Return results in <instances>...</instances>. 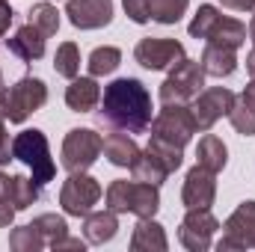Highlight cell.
I'll return each instance as SVG.
<instances>
[{
	"mask_svg": "<svg viewBox=\"0 0 255 252\" xmlns=\"http://www.w3.org/2000/svg\"><path fill=\"white\" fill-rule=\"evenodd\" d=\"M12 21H15V12H12V6L3 0L0 3V39L9 33V27H12Z\"/></svg>",
	"mask_w": 255,
	"mask_h": 252,
	"instance_id": "d590c367",
	"label": "cell"
},
{
	"mask_svg": "<svg viewBox=\"0 0 255 252\" xmlns=\"http://www.w3.org/2000/svg\"><path fill=\"white\" fill-rule=\"evenodd\" d=\"M15 214H18V211H15L6 199H0V229H9L12 220H15Z\"/></svg>",
	"mask_w": 255,
	"mask_h": 252,
	"instance_id": "74e56055",
	"label": "cell"
},
{
	"mask_svg": "<svg viewBox=\"0 0 255 252\" xmlns=\"http://www.w3.org/2000/svg\"><path fill=\"white\" fill-rule=\"evenodd\" d=\"M217 232H220V220L211 214V208H187V217L181 220L178 229V241L190 252H208Z\"/></svg>",
	"mask_w": 255,
	"mask_h": 252,
	"instance_id": "8fae6325",
	"label": "cell"
},
{
	"mask_svg": "<svg viewBox=\"0 0 255 252\" xmlns=\"http://www.w3.org/2000/svg\"><path fill=\"white\" fill-rule=\"evenodd\" d=\"M255 250V202L247 199L241 202L229 220L223 223V238L217 244L220 252H232V250Z\"/></svg>",
	"mask_w": 255,
	"mask_h": 252,
	"instance_id": "9c48e42d",
	"label": "cell"
},
{
	"mask_svg": "<svg viewBox=\"0 0 255 252\" xmlns=\"http://www.w3.org/2000/svg\"><path fill=\"white\" fill-rule=\"evenodd\" d=\"M33 226L39 229V235L45 238L48 247H54L57 241H63L65 235H68V223H65L63 217H57V214H39L33 220Z\"/></svg>",
	"mask_w": 255,
	"mask_h": 252,
	"instance_id": "1f68e13d",
	"label": "cell"
},
{
	"mask_svg": "<svg viewBox=\"0 0 255 252\" xmlns=\"http://www.w3.org/2000/svg\"><path fill=\"white\" fill-rule=\"evenodd\" d=\"M217 199V172L205 169V166H193L184 178V190H181V202L184 208H211Z\"/></svg>",
	"mask_w": 255,
	"mask_h": 252,
	"instance_id": "5bb4252c",
	"label": "cell"
},
{
	"mask_svg": "<svg viewBox=\"0 0 255 252\" xmlns=\"http://www.w3.org/2000/svg\"><path fill=\"white\" fill-rule=\"evenodd\" d=\"M202 71L205 74H211V77H229V74H235V68H238V54H235V48H223V45H205V51H202Z\"/></svg>",
	"mask_w": 255,
	"mask_h": 252,
	"instance_id": "44dd1931",
	"label": "cell"
},
{
	"mask_svg": "<svg viewBox=\"0 0 255 252\" xmlns=\"http://www.w3.org/2000/svg\"><path fill=\"white\" fill-rule=\"evenodd\" d=\"M122 63V51L119 48H113V45H104V48H95L92 54H89V74L92 77H104V74H113L116 68Z\"/></svg>",
	"mask_w": 255,
	"mask_h": 252,
	"instance_id": "484cf974",
	"label": "cell"
},
{
	"mask_svg": "<svg viewBox=\"0 0 255 252\" xmlns=\"http://www.w3.org/2000/svg\"><path fill=\"white\" fill-rule=\"evenodd\" d=\"M190 0H148V15L157 24H178Z\"/></svg>",
	"mask_w": 255,
	"mask_h": 252,
	"instance_id": "f546056e",
	"label": "cell"
},
{
	"mask_svg": "<svg viewBox=\"0 0 255 252\" xmlns=\"http://www.w3.org/2000/svg\"><path fill=\"white\" fill-rule=\"evenodd\" d=\"M184 57V45L175 42V39H139L136 48H133V60L148 68V71H163V68H172Z\"/></svg>",
	"mask_w": 255,
	"mask_h": 252,
	"instance_id": "7c38bea8",
	"label": "cell"
},
{
	"mask_svg": "<svg viewBox=\"0 0 255 252\" xmlns=\"http://www.w3.org/2000/svg\"><path fill=\"white\" fill-rule=\"evenodd\" d=\"M0 3H3V0H0Z\"/></svg>",
	"mask_w": 255,
	"mask_h": 252,
	"instance_id": "7bdbcfd3",
	"label": "cell"
},
{
	"mask_svg": "<svg viewBox=\"0 0 255 252\" xmlns=\"http://www.w3.org/2000/svg\"><path fill=\"white\" fill-rule=\"evenodd\" d=\"M45 101H48V86L39 77H21L15 86L0 89V113L12 125L27 122L30 113L45 107Z\"/></svg>",
	"mask_w": 255,
	"mask_h": 252,
	"instance_id": "277c9868",
	"label": "cell"
},
{
	"mask_svg": "<svg viewBox=\"0 0 255 252\" xmlns=\"http://www.w3.org/2000/svg\"><path fill=\"white\" fill-rule=\"evenodd\" d=\"M119 232V220H116V211H98V214H86L83 217V238L86 244H110Z\"/></svg>",
	"mask_w": 255,
	"mask_h": 252,
	"instance_id": "ac0fdd59",
	"label": "cell"
},
{
	"mask_svg": "<svg viewBox=\"0 0 255 252\" xmlns=\"http://www.w3.org/2000/svg\"><path fill=\"white\" fill-rule=\"evenodd\" d=\"M104 151V136L92 127H71L63 139V169L86 172Z\"/></svg>",
	"mask_w": 255,
	"mask_h": 252,
	"instance_id": "8992f818",
	"label": "cell"
},
{
	"mask_svg": "<svg viewBox=\"0 0 255 252\" xmlns=\"http://www.w3.org/2000/svg\"><path fill=\"white\" fill-rule=\"evenodd\" d=\"M247 71H250V74L255 77V48H253V54L247 57Z\"/></svg>",
	"mask_w": 255,
	"mask_h": 252,
	"instance_id": "ab89813d",
	"label": "cell"
},
{
	"mask_svg": "<svg viewBox=\"0 0 255 252\" xmlns=\"http://www.w3.org/2000/svg\"><path fill=\"white\" fill-rule=\"evenodd\" d=\"M27 21H30L33 27H39L45 36H57V30H60V12H57L54 3H45V0L30 6Z\"/></svg>",
	"mask_w": 255,
	"mask_h": 252,
	"instance_id": "4316f807",
	"label": "cell"
},
{
	"mask_svg": "<svg viewBox=\"0 0 255 252\" xmlns=\"http://www.w3.org/2000/svg\"><path fill=\"white\" fill-rule=\"evenodd\" d=\"M130 175L136 178V181H145V184H154V187H160L163 181H166V175H169V169L145 148V151H139V157L133 160V166H130Z\"/></svg>",
	"mask_w": 255,
	"mask_h": 252,
	"instance_id": "d4e9b609",
	"label": "cell"
},
{
	"mask_svg": "<svg viewBox=\"0 0 255 252\" xmlns=\"http://www.w3.org/2000/svg\"><path fill=\"white\" fill-rule=\"evenodd\" d=\"M101 199V184L98 178L86 175V172H68L60 190V205L68 217H86L92 214V208Z\"/></svg>",
	"mask_w": 255,
	"mask_h": 252,
	"instance_id": "ba28073f",
	"label": "cell"
},
{
	"mask_svg": "<svg viewBox=\"0 0 255 252\" xmlns=\"http://www.w3.org/2000/svg\"><path fill=\"white\" fill-rule=\"evenodd\" d=\"M95 119L98 125L113 127V130L142 133L151 125V95L136 77H119L104 86Z\"/></svg>",
	"mask_w": 255,
	"mask_h": 252,
	"instance_id": "6da1fadb",
	"label": "cell"
},
{
	"mask_svg": "<svg viewBox=\"0 0 255 252\" xmlns=\"http://www.w3.org/2000/svg\"><path fill=\"white\" fill-rule=\"evenodd\" d=\"M42 196V184L24 175H6V199L15 211H27L33 202H39Z\"/></svg>",
	"mask_w": 255,
	"mask_h": 252,
	"instance_id": "603a6c76",
	"label": "cell"
},
{
	"mask_svg": "<svg viewBox=\"0 0 255 252\" xmlns=\"http://www.w3.org/2000/svg\"><path fill=\"white\" fill-rule=\"evenodd\" d=\"M54 71L65 77V80H74L80 74V48L74 42H63L54 54Z\"/></svg>",
	"mask_w": 255,
	"mask_h": 252,
	"instance_id": "83f0119b",
	"label": "cell"
},
{
	"mask_svg": "<svg viewBox=\"0 0 255 252\" xmlns=\"http://www.w3.org/2000/svg\"><path fill=\"white\" fill-rule=\"evenodd\" d=\"M65 15L77 30H101L113 21V0H65Z\"/></svg>",
	"mask_w": 255,
	"mask_h": 252,
	"instance_id": "4fadbf2b",
	"label": "cell"
},
{
	"mask_svg": "<svg viewBox=\"0 0 255 252\" xmlns=\"http://www.w3.org/2000/svg\"><path fill=\"white\" fill-rule=\"evenodd\" d=\"M148 127H151V136H160V139L184 148L196 133V119L187 104H163Z\"/></svg>",
	"mask_w": 255,
	"mask_h": 252,
	"instance_id": "52a82bcc",
	"label": "cell"
},
{
	"mask_svg": "<svg viewBox=\"0 0 255 252\" xmlns=\"http://www.w3.org/2000/svg\"><path fill=\"white\" fill-rule=\"evenodd\" d=\"M139 145H136V139L125 133V130H113L110 136H104V157L113 163V166H133V160L139 157Z\"/></svg>",
	"mask_w": 255,
	"mask_h": 252,
	"instance_id": "ffe728a7",
	"label": "cell"
},
{
	"mask_svg": "<svg viewBox=\"0 0 255 252\" xmlns=\"http://www.w3.org/2000/svg\"><path fill=\"white\" fill-rule=\"evenodd\" d=\"M217 21H220V9L211 6V3H202V6L196 9V15H193L187 33H190L193 39H208V33H211V27H214Z\"/></svg>",
	"mask_w": 255,
	"mask_h": 252,
	"instance_id": "d6a6232c",
	"label": "cell"
},
{
	"mask_svg": "<svg viewBox=\"0 0 255 252\" xmlns=\"http://www.w3.org/2000/svg\"><path fill=\"white\" fill-rule=\"evenodd\" d=\"M250 39H253V45H255V15H253V21H250Z\"/></svg>",
	"mask_w": 255,
	"mask_h": 252,
	"instance_id": "60d3db41",
	"label": "cell"
},
{
	"mask_svg": "<svg viewBox=\"0 0 255 252\" xmlns=\"http://www.w3.org/2000/svg\"><path fill=\"white\" fill-rule=\"evenodd\" d=\"M45 39H48V36H45L39 27H33V24L27 21L24 27L15 30V36L6 42V48H9L18 60L33 63V60H42V57H45Z\"/></svg>",
	"mask_w": 255,
	"mask_h": 252,
	"instance_id": "9a60e30c",
	"label": "cell"
},
{
	"mask_svg": "<svg viewBox=\"0 0 255 252\" xmlns=\"http://www.w3.org/2000/svg\"><path fill=\"white\" fill-rule=\"evenodd\" d=\"M220 3L235 12H255V0H220Z\"/></svg>",
	"mask_w": 255,
	"mask_h": 252,
	"instance_id": "f35d334b",
	"label": "cell"
},
{
	"mask_svg": "<svg viewBox=\"0 0 255 252\" xmlns=\"http://www.w3.org/2000/svg\"><path fill=\"white\" fill-rule=\"evenodd\" d=\"M205 71H202V63L199 60H190V57H181L178 63L172 65L169 77L160 83V101L163 104H187L193 101L202 86H205Z\"/></svg>",
	"mask_w": 255,
	"mask_h": 252,
	"instance_id": "5b68a950",
	"label": "cell"
},
{
	"mask_svg": "<svg viewBox=\"0 0 255 252\" xmlns=\"http://www.w3.org/2000/svg\"><path fill=\"white\" fill-rule=\"evenodd\" d=\"M15 160L12 157V142H9V130H6V116L0 113V166Z\"/></svg>",
	"mask_w": 255,
	"mask_h": 252,
	"instance_id": "e575fe53",
	"label": "cell"
},
{
	"mask_svg": "<svg viewBox=\"0 0 255 252\" xmlns=\"http://www.w3.org/2000/svg\"><path fill=\"white\" fill-rule=\"evenodd\" d=\"M130 250L133 252H166L169 250V241H166L163 226L154 217L139 220L133 226V235H130Z\"/></svg>",
	"mask_w": 255,
	"mask_h": 252,
	"instance_id": "e0dca14e",
	"label": "cell"
},
{
	"mask_svg": "<svg viewBox=\"0 0 255 252\" xmlns=\"http://www.w3.org/2000/svg\"><path fill=\"white\" fill-rule=\"evenodd\" d=\"M229 122L238 133L244 136H255V77L244 86V92L238 95L232 113H229Z\"/></svg>",
	"mask_w": 255,
	"mask_h": 252,
	"instance_id": "d6986e66",
	"label": "cell"
},
{
	"mask_svg": "<svg viewBox=\"0 0 255 252\" xmlns=\"http://www.w3.org/2000/svg\"><path fill=\"white\" fill-rule=\"evenodd\" d=\"M205 42H211V45H223V48H241L244 42H247V27L238 21V18H226V15H220V21L211 27V33H208V39Z\"/></svg>",
	"mask_w": 255,
	"mask_h": 252,
	"instance_id": "cb8c5ba5",
	"label": "cell"
},
{
	"mask_svg": "<svg viewBox=\"0 0 255 252\" xmlns=\"http://www.w3.org/2000/svg\"><path fill=\"white\" fill-rule=\"evenodd\" d=\"M12 157L21 160L33 172V181H39L42 187L48 181H54V175H57V163L51 157L48 136L39 127H27V130L15 133V139H12Z\"/></svg>",
	"mask_w": 255,
	"mask_h": 252,
	"instance_id": "7a4b0ae2",
	"label": "cell"
},
{
	"mask_svg": "<svg viewBox=\"0 0 255 252\" xmlns=\"http://www.w3.org/2000/svg\"><path fill=\"white\" fill-rule=\"evenodd\" d=\"M169 172H175V169H181V163H184V148L181 145H175V142H166V139H160V136H151L148 139V145H145Z\"/></svg>",
	"mask_w": 255,
	"mask_h": 252,
	"instance_id": "f1b7e54d",
	"label": "cell"
},
{
	"mask_svg": "<svg viewBox=\"0 0 255 252\" xmlns=\"http://www.w3.org/2000/svg\"><path fill=\"white\" fill-rule=\"evenodd\" d=\"M125 6V15L133 24H148L151 15H148V0H122Z\"/></svg>",
	"mask_w": 255,
	"mask_h": 252,
	"instance_id": "836d02e7",
	"label": "cell"
},
{
	"mask_svg": "<svg viewBox=\"0 0 255 252\" xmlns=\"http://www.w3.org/2000/svg\"><path fill=\"white\" fill-rule=\"evenodd\" d=\"M196 163L205 166V169H211V172H223L226 163H229V148H226V142H223L220 136H214V133H205V136L199 139V145H196Z\"/></svg>",
	"mask_w": 255,
	"mask_h": 252,
	"instance_id": "7402d4cb",
	"label": "cell"
},
{
	"mask_svg": "<svg viewBox=\"0 0 255 252\" xmlns=\"http://www.w3.org/2000/svg\"><path fill=\"white\" fill-rule=\"evenodd\" d=\"M0 89H3V74H0Z\"/></svg>",
	"mask_w": 255,
	"mask_h": 252,
	"instance_id": "b9f144b4",
	"label": "cell"
},
{
	"mask_svg": "<svg viewBox=\"0 0 255 252\" xmlns=\"http://www.w3.org/2000/svg\"><path fill=\"white\" fill-rule=\"evenodd\" d=\"M9 247L15 252H39V250H45L48 244L39 235V229L30 223V226H18V229L9 232Z\"/></svg>",
	"mask_w": 255,
	"mask_h": 252,
	"instance_id": "4dcf8cb0",
	"label": "cell"
},
{
	"mask_svg": "<svg viewBox=\"0 0 255 252\" xmlns=\"http://www.w3.org/2000/svg\"><path fill=\"white\" fill-rule=\"evenodd\" d=\"M238 95L226 86H211V89H202L196 98H193L190 110H193V119H196V130H211L223 116L232 113Z\"/></svg>",
	"mask_w": 255,
	"mask_h": 252,
	"instance_id": "30bf717a",
	"label": "cell"
},
{
	"mask_svg": "<svg viewBox=\"0 0 255 252\" xmlns=\"http://www.w3.org/2000/svg\"><path fill=\"white\" fill-rule=\"evenodd\" d=\"M51 250H54V252H63V250H80V252H83V250H86V241H80V238H68V235H65L63 241H57Z\"/></svg>",
	"mask_w": 255,
	"mask_h": 252,
	"instance_id": "8d00e7d4",
	"label": "cell"
},
{
	"mask_svg": "<svg viewBox=\"0 0 255 252\" xmlns=\"http://www.w3.org/2000/svg\"><path fill=\"white\" fill-rule=\"evenodd\" d=\"M107 208L116 211V214H133L139 220L145 217H154L157 208H160V193L154 184H145V181H113L107 193Z\"/></svg>",
	"mask_w": 255,
	"mask_h": 252,
	"instance_id": "3957f363",
	"label": "cell"
},
{
	"mask_svg": "<svg viewBox=\"0 0 255 252\" xmlns=\"http://www.w3.org/2000/svg\"><path fill=\"white\" fill-rule=\"evenodd\" d=\"M65 104L74 113H92L101 104V86L95 83V77H74L65 89Z\"/></svg>",
	"mask_w": 255,
	"mask_h": 252,
	"instance_id": "2e32d148",
	"label": "cell"
}]
</instances>
